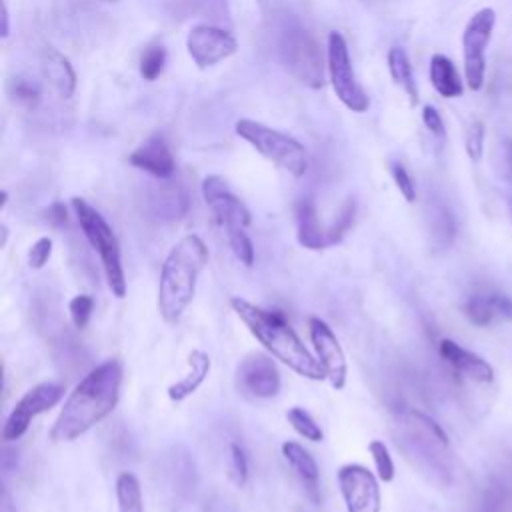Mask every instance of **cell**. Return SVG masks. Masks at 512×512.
Segmentation results:
<instances>
[{
    "mask_svg": "<svg viewBox=\"0 0 512 512\" xmlns=\"http://www.w3.org/2000/svg\"><path fill=\"white\" fill-rule=\"evenodd\" d=\"M104 2H116V0H104Z\"/></svg>",
    "mask_w": 512,
    "mask_h": 512,
    "instance_id": "f6af8a7d",
    "label": "cell"
},
{
    "mask_svg": "<svg viewBox=\"0 0 512 512\" xmlns=\"http://www.w3.org/2000/svg\"><path fill=\"white\" fill-rule=\"evenodd\" d=\"M272 44L280 66L308 88H322V52L310 32L290 14L272 22Z\"/></svg>",
    "mask_w": 512,
    "mask_h": 512,
    "instance_id": "5b68a950",
    "label": "cell"
},
{
    "mask_svg": "<svg viewBox=\"0 0 512 512\" xmlns=\"http://www.w3.org/2000/svg\"><path fill=\"white\" fill-rule=\"evenodd\" d=\"M286 420L290 422V426L304 438L310 442H320L324 438V432L320 428V424L300 406H292L286 412Z\"/></svg>",
    "mask_w": 512,
    "mask_h": 512,
    "instance_id": "83f0119b",
    "label": "cell"
},
{
    "mask_svg": "<svg viewBox=\"0 0 512 512\" xmlns=\"http://www.w3.org/2000/svg\"><path fill=\"white\" fill-rule=\"evenodd\" d=\"M228 478L238 488L248 482V456L246 450L236 442L228 448Z\"/></svg>",
    "mask_w": 512,
    "mask_h": 512,
    "instance_id": "4dcf8cb0",
    "label": "cell"
},
{
    "mask_svg": "<svg viewBox=\"0 0 512 512\" xmlns=\"http://www.w3.org/2000/svg\"><path fill=\"white\" fill-rule=\"evenodd\" d=\"M128 162L144 172H148L154 178L166 180L174 174V156L166 144V140L160 134H154L146 138L128 158Z\"/></svg>",
    "mask_w": 512,
    "mask_h": 512,
    "instance_id": "2e32d148",
    "label": "cell"
},
{
    "mask_svg": "<svg viewBox=\"0 0 512 512\" xmlns=\"http://www.w3.org/2000/svg\"><path fill=\"white\" fill-rule=\"evenodd\" d=\"M430 82L434 90L444 98H458L462 96V80L458 76L456 66L444 54H434L430 58Z\"/></svg>",
    "mask_w": 512,
    "mask_h": 512,
    "instance_id": "603a6c76",
    "label": "cell"
},
{
    "mask_svg": "<svg viewBox=\"0 0 512 512\" xmlns=\"http://www.w3.org/2000/svg\"><path fill=\"white\" fill-rule=\"evenodd\" d=\"M356 216V202L352 198H346V202L340 206L334 222L328 226V238H330V246L342 242V238L346 236V232L350 230L352 222Z\"/></svg>",
    "mask_w": 512,
    "mask_h": 512,
    "instance_id": "f546056e",
    "label": "cell"
},
{
    "mask_svg": "<svg viewBox=\"0 0 512 512\" xmlns=\"http://www.w3.org/2000/svg\"><path fill=\"white\" fill-rule=\"evenodd\" d=\"M388 70L392 80L406 92V96L410 98V104L418 102V88H416V80L412 74V64L408 60V54L404 52V48H390L388 52Z\"/></svg>",
    "mask_w": 512,
    "mask_h": 512,
    "instance_id": "cb8c5ba5",
    "label": "cell"
},
{
    "mask_svg": "<svg viewBox=\"0 0 512 512\" xmlns=\"http://www.w3.org/2000/svg\"><path fill=\"white\" fill-rule=\"evenodd\" d=\"M296 238L300 246L308 250H324L330 246L328 226H322L316 204L310 196H304L296 202Z\"/></svg>",
    "mask_w": 512,
    "mask_h": 512,
    "instance_id": "d6986e66",
    "label": "cell"
},
{
    "mask_svg": "<svg viewBox=\"0 0 512 512\" xmlns=\"http://www.w3.org/2000/svg\"><path fill=\"white\" fill-rule=\"evenodd\" d=\"M8 94L20 102V104H36L40 100V86L28 78H22V76H16V78H10L8 82Z\"/></svg>",
    "mask_w": 512,
    "mask_h": 512,
    "instance_id": "1f68e13d",
    "label": "cell"
},
{
    "mask_svg": "<svg viewBox=\"0 0 512 512\" xmlns=\"http://www.w3.org/2000/svg\"><path fill=\"white\" fill-rule=\"evenodd\" d=\"M46 220H48L52 226H56V228L66 226L68 216H66V208H64V204L54 202V204L46 210Z\"/></svg>",
    "mask_w": 512,
    "mask_h": 512,
    "instance_id": "60d3db41",
    "label": "cell"
},
{
    "mask_svg": "<svg viewBox=\"0 0 512 512\" xmlns=\"http://www.w3.org/2000/svg\"><path fill=\"white\" fill-rule=\"evenodd\" d=\"M328 74L338 100L352 112H366L370 98L356 80L346 40L340 32L328 34Z\"/></svg>",
    "mask_w": 512,
    "mask_h": 512,
    "instance_id": "9c48e42d",
    "label": "cell"
},
{
    "mask_svg": "<svg viewBox=\"0 0 512 512\" xmlns=\"http://www.w3.org/2000/svg\"><path fill=\"white\" fill-rule=\"evenodd\" d=\"M390 174H392L396 188L404 196V200L412 204L416 200V184H414L410 172L406 170V166L402 162H390Z\"/></svg>",
    "mask_w": 512,
    "mask_h": 512,
    "instance_id": "e575fe53",
    "label": "cell"
},
{
    "mask_svg": "<svg viewBox=\"0 0 512 512\" xmlns=\"http://www.w3.org/2000/svg\"><path fill=\"white\" fill-rule=\"evenodd\" d=\"M428 228H430V236L432 242L444 250L452 244L454 236H456V220L452 216V212L444 206V204H434L428 212Z\"/></svg>",
    "mask_w": 512,
    "mask_h": 512,
    "instance_id": "d4e9b609",
    "label": "cell"
},
{
    "mask_svg": "<svg viewBox=\"0 0 512 512\" xmlns=\"http://www.w3.org/2000/svg\"><path fill=\"white\" fill-rule=\"evenodd\" d=\"M336 478L346 512H380L382 498L374 472L362 464H344L338 468Z\"/></svg>",
    "mask_w": 512,
    "mask_h": 512,
    "instance_id": "4fadbf2b",
    "label": "cell"
},
{
    "mask_svg": "<svg viewBox=\"0 0 512 512\" xmlns=\"http://www.w3.org/2000/svg\"><path fill=\"white\" fill-rule=\"evenodd\" d=\"M438 352L458 374L482 384H488L494 380V368L484 358L462 348L454 340L442 338L438 344Z\"/></svg>",
    "mask_w": 512,
    "mask_h": 512,
    "instance_id": "e0dca14e",
    "label": "cell"
},
{
    "mask_svg": "<svg viewBox=\"0 0 512 512\" xmlns=\"http://www.w3.org/2000/svg\"><path fill=\"white\" fill-rule=\"evenodd\" d=\"M308 332H310V340H312L316 358L322 364L326 378L330 380L332 388L342 390L346 386L348 364H346V354H344L334 330L324 320L312 316L308 320Z\"/></svg>",
    "mask_w": 512,
    "mask_h": 512,
    "instance_id": "9a60e30c",
    "label": "cell"
},
{
    "mask_svg": "<svg viewBox=\"0 0 512 512\" xmlns=\"http://www.w3.org/2000/svg\"><path fill=\"white\" fill-rule=\"evenodd\" d=\"M422 120H424L426 128H428L432 134L444 136V122H442V118H440V112H438L434 106L426 104V106L422 108Z\"/></svg>",
    "mask_w": 512,
    "mask_h": 512,
    "instance_id": "ab89813d",
    "label": "cell"
},
{
    "mask_svg": "<svg viewBox=\"0 0 512 512\" xmlns=\"http://www.w3.org/2000/svg\"><path fill=\"white\" fill-rule=\"evenodd\" d=\"M2 38H6L10 34V28H8V8H6V2L2 0Z\"/></svg>",
    "mask_w": 512,
    "mask_h": 512,
    "instance_id": "7bdbcfd3",
    "label": "cell"
},
{
    "mask_svg": "<svg viewBox=\"0 0 512 512\" xmlns=\"http://www.w3.org/2000/svg\"><path fill=\"white\" fill-rule=\"evenodd\" d=\"M396 426L400 428L396 442L406 458L438 486L450 484V442L442 426L418 410H404Z\"/></svg>",
    "mask_w": 512,
    "mask_h": 512,
    "instance_id": "277c9868",
    "label": "cell"
},
{
    "mask_svg": "<svg viewBox=\"0 0 512 512\" xmlns=\"http://www.w3.org/2000/svg\"><path fill=\"white\" fill-rule=\"evenodd\" d=\"M464 316L474 324V326H488L496 320V312L490 300V292H480L472 294L464 302Z\"/></svg>",
    "mask_w": 512,
    "mask_h": 512,
    "instance_id": "4316f807",
    "label": "cell"
},
{
    "mask_svg": "<svg viewBox=\"0 0 512 512\" xmlns=\"http://www.w3.org/2000/svg\"><path fill=\"white\" fill-rule=\"evenodd\" d=\"M234 130L242 140H246L252 148H256L264 158H268L270 162H274L276 166H280L282 170L292 174L294 178H300L306 174L308 154L296 138H292L276 128H270L262 122L250 120V118L238 120Z\"/></svg>",
    "mask_w": 512,
    "mask_h": 512,
    "instance_id": "ba28073f",
    "label": "cell"
},
{
    "mask_svg": "<svg viewBox=\"0 0 512 512\" xmlns=\"http://www.w3.org/2000/svg\"><path fill=\"white\" fill-rule=\"evenodd\" d=\"M50 254H52V240L48 236L38 238L28 250V266L34 270L44 268V264L50 260Z\"/></svg>",
    "mask_w": 512,
    "mask_h": 512,
    "instance_id": "74e56055",
    "label": "cell"
},
{
    "mask_svg": "<svg viewBox=\"0 0 512 512\" xmlns=\"http://www.w3.org/2000/svg\"><path fill=\"white\" fill-rule=\"evenodd\" d=\"M166 64V50L162 46L148 48L140 58V74L144 80H156Z\"/></svg>",
    "mask_w": 512,
    "mask_h": 512,
    "instance_id": "d6a6232c",
    "label": "cell"
},
{
    "mask_svg": "<svg viewBox=\"0 0 512 512\" xmlns=\"http://www.w3.org/2000/svg\"><path fill=\"white\" fill-rule=\"evenodd\" d=\"M280 450H282L284 460L290 464V468L294 470V474L302 482L306 496L314 504H320L322 502L320 472H318V464L312 458V454L300 442H294V440H286Z\"/></svg>",
    "mask_w": 512,
    "mask_h": 512,
    "instance_id": "ac0fdd59",
    "label": "cell"
},
{
    "mask_svg": "<svg viewBox=\"0 0 512 512\" xmlns=\"http://www.w3.org/2000/svg\"><path fill=\"white\" fill-rule=\"evenodd\" d=\"M496 26V12L492 8H480L466 24L462 32L464 52V76L470 90L484 86L486 74V46Z\"/></svg>",
    "mask_w": 512,
    "mask_h": 512,
    "instance_id": "30bf717a",
    "label": "cell"
},
{
    "mask_svg": "<svg viewBox=\"0 0 512 512\" xmlns=\"http://www.w3.org/2000/svg\"><path fill=\"white\" fill-rule=\"evenodd\" d=\"M42 72L54 86V90L62 98H70L76 90V74L68 62L58 50L46 48L42 54Z\"/></svg>",
    "mask_w": 512,
    "mask_h": 512,
    "instance_id": "7402d4cb",
    "label": "cell"
},
{
    "mask_svg": "<svg viewBox=\"0 0 512 512\" xmlns=\"http://www.w3.org/2000/svg\"><path fill=\"white\" fill-rule=\"evenodd\" d=\"M70 204H72V210L76 214V220L80 224L84 238L88 240V244L100 258L104 278H106L110 292L116 298H124L126 296V274H124V266H122L120 242H118L114 230L104 220V216L92 204H88L84 198L74 196Z\"/></svg>",
    "mask_w": 512,
    "mask_h": 512,
    "instance_id": "52a82bcc",
    "label": "cell"
},
{
    "mask_svg": "<svg viewBox=\"0 0 512 512\" xmlns=\"http://www.w3.org/2000/svg\"><path fill=\"white\" fill-rule=\"evenodd\" d=\"M186 364H188V372L180 380H176L168 386V398L172 402H182L188 396H192L202 386V382L206 380L210 366H212L210 356L198 348L188 354Z\"/></svg>",
    "mask_w": 512,
    "mask_h": 512,
    "instance_id": "ffe728a7",
    "label": "cell"
},
{
    "mask_svg": "<svg viewBox=\"0 0 512 512\" xmlns=\"http://www.w3.org/2000/svg\"><path fill=\"white\" fill-rule=\"evenodd\" d=\"M496 174L508 186H512V138H504L496 148Z\"/></svg>",
    "mask_w": 512,
    "mask_h": 512,
    "instance_id": "d590c367",
    "label": "cell"
},
{
    "mask_svg": "<svg viewBox=\"0 0 512 512\" xmlns=\"http://www.w3.org/2000/svg\"><path fill=\"white\" fill-rule=\"evenodd\" d=\"M490 300L496 312V320H504V322H512V298H508L506 294L500 292H490Z\"/></svg>",
    "mask_w": 512,
    "mask_h": 512,
    "instance_id": "f35d334b",
    "label": "cell"
},
{
    "mask_svg": "<svg viewBox=\"0 0 512 512\" xmlns=\"http://www.w3.org/2000/svg\"><path fill=\"white\" fill-rule=\"evenodd\" d=\"M152 210L158 218L178 220L188 212L190 198L188 192L178 182H164L152 192Z\"/></svg>",
    "mask_w": 512,
    "mask_h": 512,
    "instance_id": "44dd1931",
    "label": "cell"
},
{
    "mask_svg": "<svg viewBox=\"0 0 512 512\" xmlns=\"http://www.w3.org/2000/svg\"><path fill=\"white\" fill-rule=\"evenodd\" d=\"M94 310V300L88 294H76L70 302H68V312H70V320L72 324L82 330L88 326L90 316Z\"/></svg>",
    "mask_w": 512,
    "mask_h": 512,
    "instance_id": "836d02e7",
    "label": "cell"
},
{
    "mask_svg": "<svg viewBox=\"0 0 512 512\" xmlns=\"http://www.w3.org/2000/svg\"><path fill=\"white\" fill-rule=\"evenodd\" d=\"M464 146H466V154L470 160L478 162L482 158V154H484V124L480 120H474L468 126Z\"/></svg>",
    "mask_w": 512,
    "mask_h": 512,
    "instance_id": "8d00e7d4",
    "label": "cell"
},
{
    "mask_svg": "<svg viewBox=\"0 0 512 512\" xmlns=\"http://www.w3.org/2000/svg\"><path fill=\"white\" fill-rule=\"evenodd\" d=\"M122 364L116 358L92 368L64 400L52 428V442H72L102 422L118 404Z\"/></svg>",
    "mask_w": 512,
    "mask_h": 512,
    "instance_id": "6da1fadb",
    "label": "cell"
},
{
    "mask_svg": "<svg viewBox=\"0 0 512 512\" xmlns=\"http://www.w3.org/2000/svg\"><path fill=\"white\" fill-rule=\"evenodd\" d=\"M232 310L236 316L246 324L248 332L282 364L294 370L298 376L308 380H322L326 378L322 364L310 350L304 346L300 336L288 324V320L276 312L260 308L240 296L230 300Z\"/></svg>",
    "mask_w": 512,
    "mask_h": 512,
    "instance_id": "7a4b0ae2",
    "label": "cell"
},
{
    "mask_svg": "<svg viewBox=\"0 0 512 512\" xmlns=\"http://www.w3.org/2000/svg\"><path fill=\"white\" fill-rule=\"evenodd\" d=\"M368 452H370V456H372V462H374L378 480H382V482H392L396 470H394V460H392V456H390L388 446H386L382 440H372V442L368 444Z\"/></svg>",
    "mask_w": 512,
    "mask_h": 512,
    "instance_id": "f1b7e54d",
    "label": "cell"
},
{
    "mask_svg": "<svg viewBox=\"0 0 512 512\" xmlns=\"http://www.w3.org/2000/svg\"><path fill=\"white\" fill-rule=\"evenodd\" d=\"M0 512H16V506L12 504L10 492L6 486H2V496H0Z\"/></svg>",
    "mask_w": 512,
    "mask_h": 512,
    "instance_id": "b9f144b4",
    "label": "cell"
},
{
    "mask_svg": "<svg viewBox=\"0 0 512 512\" xmlns=\"http://www.w3.org/2000/svg\"><path fill=\"white\" fill-rule=\"evenodd\" d=\"M208 262V248L196 234L180 238L164 258L158 282V312L168 324H178L190 306L198 276Z\"/></svg>",
    "mask_w": 512,
    "mask_h": 512,
    "instance_id": "3957f363",
    "label": "cell"
},
{
    "mask_svg": "<svg viewBox=\"0 0 512 512\" xmlns=\"http://www.w3.org/2000/svg\"><path fill=\"white\" fill-rule=\"evenodd\" d=\"M202 196L218 224L224 228L232 254L240 264L250 268L254 264V244L248 236L252 220L248 208L218 174H210L202 180Z\"/></svg>",
    "mask_w": 512,
    "mask_h": 512,
    "instance_id": "8992f818",
    "label": "cell"
},
{
    "mask_svg": "<svg viewBox=\"0 0 512 512\" xmlns=\"http://www.w3.org/2000/svg\"><path fill=\"white\" fill-rule=\"evenodd\" d=\"M0 232H2V240H0V246L4 248V246H6V240H8V228L2 224V226H0Z\"/></svg>",
    "mask_w": 512,
    "mask_h": 512,
    "instance_id": "ee69618b",
    "label": "cell"
},
{
    "mask_svg": "<svg viewBox=\"0 0 512 512\" xmlns=\"http://www.w3.org/2000/svg\"><path fill=\"white\" fill-rule=\"evenodd\" d=\"M186 48L198 68H210L230 58L238 50L236 38L216 26L198 24L188 32Z\"/></svg>",
    "mask_w": 512,
    "mask_h": 512,
    "instance_id": "5bb4252c",
    "label": "cell"
},
{
    "mask_svg": "<svg viewBox=\"0 0 512 512\" xmlns=\"http://www.w3.org/2000/svg\"><path fill=\"white\" fill-rule=\"evenodd\" d=\"M118 512H144L140 482L132 472H122L116 478Z\"/></svg>",
    "mask_w": 512,
    "mask_h": 512,
    "instance_id": "484cf974",
    "label": "cell"
},
{
    "mask_svg": "<svg viewBox=\"0 0 512 512\" xmlns=\"http://www.w3.org/2000/svg\"><path fill=\"white\" fill-rule=\"evenodd\" d=\"M62 398H64V386H60V384L42 382V384L32 386L10 410V414L4 422V428H2V440L4 442L20 440L26 434V430L30 428V422L38 414L54 408Z\"/></svg>",
    "mask_w": 512,
    "mask_h": 512,
    "instance_id": "8fae6325",
    "label": "cell"
},
{
    "mask_svg": "<svg viewBox=\"0 0 512 512\" xmlns=\"http://www.w3.org/2000/svg\"><path fill=\"white\" fill-rule=\"evenodd\" d=\"M234 384L238 394L250 400L274 398L280 392L282 380L274 360L260 352L246 354L234 372Z\"/></svg>",
    "mask_w": 512,
    "mask_h": 512,
    "instance_id": "7c38bea8",
    "label": "cell"
}]
</instances>
